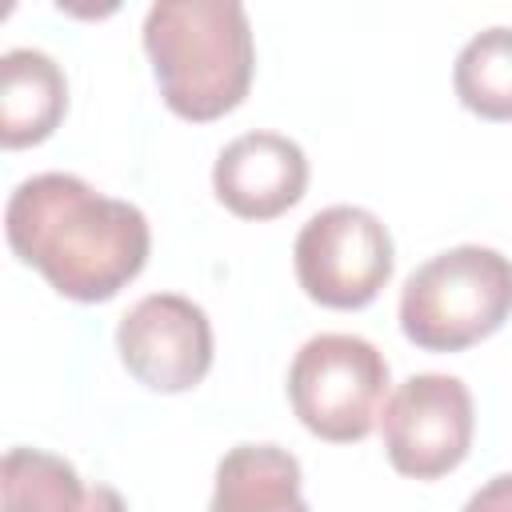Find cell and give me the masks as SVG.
<instances>
[{
	"label": "cell",
	"mask_w": 512,
	"mask_h": 512,
	"mask_svg": "<svg viewBox=\"0 0 512 512\" xmlns=\"http://www.w3.org/2000/svg\"><path fill=\"white\" fill-rule=\"evenodd\" d=\"M12 252L32 264L60 296L112 300L148 264V216L96 192L72 172H40L16 184L4 208Z\"/></svg>",
	"instance_id": "6da1fadb"
},
{
	"label": "cell",
	"mask_w": 512,
	"mask_h": 512,
	"mask_svg": "<svg viewBox=\"0 0 512 512\" xmlns=\"http://www.w3.org/2000/svg\"><path fill=\"white\" fill-rule=\"evenodd\" d=\"M144 48L164 104L184 120H216L252 88V24L236 0L152 4L144 16Z\"/></svg>",
	"instance_id": "7a4b0ae2"
},
{
	"label": "cell",
	"mask_w": 512,
	"mask_h": 512,
	"mask_svg": "<svg viewBox=\"0 0 512 512\" xmlns=\"http://www.w3.org/2000/svg\"><path fill=\"white\" fill-rule=\"evenodd\" d=\"M508 312L512 260L484 244H456L424 260L400 292V328L428 352H460L492 336Z\"/></svg>",
	"instance_id": "3957f363"
},
{
	"label": "cell",
	"mask_w": 512,
	"mask_h": 512,
	"mask_svg": "<svg viewBox=\"0 0 512 512\" xmlns=\"http://www.w3.org/2000/svg\"><path fill=\"white\" fill-rule=\"evenodd\" d=\"M388 392L384 352L352 332H320L300 344L288 368V400L300 424L332 444L372 432Z\"/></svg>",
	"instance_id": "277c9868"
},
{
	"label": "cell",
	"mask_w": 512,
	"mask_h": 512,
	"mask_svg": "<svg viewBox=\"0 0 512 512\" xmlns=\"http://www.w3.org/2000/svg\"><path fill=\"white\" fill-rule=\"evenodd\" d=\"M300 288L324 308H364L392 276V236L376 212L332 204L296 236L292 248Z\"/></svg>",
	"instance_id": "5b68a950"
},
{
	"label": "cell",
	"mask_w": 512,
	"mask_h": 512,
	"mask_svg": "<svg viewBox=\"0 0 512 512\" xmlns=\"http://www.w3.org/2000/svg\"><path fill=\"white\" fill-rule=\"evenodd\" d=\"M476 432L472 392L460 376L420 372L408 376L380 408L384 452L396 472L416 480H436L452 472Z\"/></svg>",
	"instance_id": "8992f818"
},
{
	"label": "cell",
	"mask_w": 512,
	"mask_h": 512,
	"mask_svg": "<svg viewBox=\"0 0 512 512\" xmlns=\"http://www.w3.org/2000/svg\"><path fill=\"white\" fill-rule=\"evenodd\" d=\"M116 348L128 376L144 388L188 392L212 368V324L196 300L180 292H152L120 316Z\"/></svg>",
	"instance_id": "52a82bcc"
},
{
	"label": "cell",
	"mask_w": 512,
	"mask_h": 512,
	"mask_svg": "<svg viewBox=\"0 0 512 512\" xmlns=\"http://www.w3.org/2000/svg\"><path fill=\"white\" fill-rule=\"evenodd\" d=\"M212 188L240 220H272L308 188L304 148L280 132H244L228 140L212 164Z\"/></svg>",
	"instance_id": "ba28073f"
},
{
	"label": "cell",
	"mask_w": 512,
	"mask_h": 512,
	"mask_svg": "<svg viewBox=\"0 0 512 512\" xmlns=\"http://www.w3.org/2000/svg\"><path fill=\"white\" fill-rule=\"evenodd\" d=\"M0 512H128L112 484L84 476L44 448H8L0 460Z\"/></svg>",
	"instance_id": "9c48e42d"
},
{
	"label": "cell",
	"mask_w": 512,
	"mask_h": 512,
	"mask_svg": "<svg viewBox=\"0 0 512 512\" xmlns=\"http://www.w3.org/2000/svg\"><path fill=\"white\" fill-rule=\"evenodd\" d=\"M68 108V80L40 48H8L0 56V140L28 148L56 132Z\"/></svg>",
	"instance_id": "30bf717a"
},
{
	"label": "cell",
	"mask_w": 512,
	"mask_h": 512,
	"mask_svg": "<svg viewBox=\"0 0 512 512\" xmlns=\"http://www.w3.org/2000/svg\"><path fill=\"white\" fill-rule=\"evenodd\" d=\"M300 460L276 444H236L216 464L208 512H312L300 492Z\"/></svg>",
	"instance_id": "8fae6325"
},
{
	"label": "cell",
	"mask_w": 512,
	"mask_h": 512,
	"mask_svg": "<svg viewBox=\"0 0 512 512\" xmlns=\"http://www.w3.org/2000/svg\"><path fill=\"white\" fill-rule=\"evenodd\" d=\"M456 96L484 120H512V28L496 24L476 32L452 68Z\"/></svg>",
	"instance_id": "7c38bea8"
},
{
	"label": "cell",
	"mask_w": 512,
	"mask_h": 512,
	"mask_svg": "<svg viewBox=\"0 0 512 512\" xmlns=\"http://www.w3.org/2000/svg\"><path fill=\"white\" fill-rule=\"evenodd\" d=\"M464 512H512V472H500L484 488H476Z\"/></svg>",
	"instance_id": "4fadbf2b"
}]
</instances>
